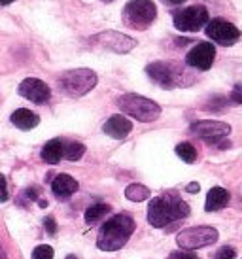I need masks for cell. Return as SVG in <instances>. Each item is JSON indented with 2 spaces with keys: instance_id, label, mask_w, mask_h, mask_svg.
I'll return each mask as SVG.
<instances>
[{
  "instance_id": "cell-1",
  "label": "cell",
  "mask_w": 242,
  "mask_h": 259,
  "mask_svg": "<svg viewBox=\"0 0 242 259\" xmlns=\"http://www.w3.org/2000/svg\"><path fill=\"white\" fill-rule=\"evenodd\" d=\"M189 204L180 197L176 191H167L161 197L150 201L148 206V222L153 227H167L169 223L184 220L189 216Z\"/></svg>"
},
{
  "instance_id": "cell-2",
  "label": "cell",
  "mask_w": 242,
  "mask_h": 259,
  "mask_svg": "<svg viewBox=\"0 0 242 259\" xmlns=\"http://www.w3.org/2000/svg\"><path fill=\"white\" fill-rule=\"evenodd\" d=\"M135 229H136V223L131 214H127V212L115 214V216H112L100 227L97 246H99L102 252L121 250L129 242V238L133 237Z\"/></svg>"
},
{
  "instance_id": "cell-3",
  "label": "cell",
  "mask_w": 242,
  "mask_h": 259,
  "mask_svg": "<svg viewBox=\"0 0 242 259\" xmlns=\"http://www.w3.org/2000/svg\"><path fill=\"white\" fill-rule=\"evenodd\" d=\"M146 74L150 76L155 83H159L165 89H174V87L189 85L193 79L191 74H187L178 63H167V61H157L146 66Z\"/></svg>"
},
{
  "instance_id": "cell-4",
  "label": "cell",
  "mask_w": 242,
  "mask_h": 259,
  "mask_svg": "<svg viewBox=\"0 0 242 259\" xmlns=\"http://www.w3.org/2000/svg\"><path fill=\"white\" fill-rule=\"evenodd\" d=\"M117 106H119L123 114L131 115V117H135V119L142 123L155 121L157 117L161 115V106L157 102L135 93L121 95L119 99H117Z\"/></svg>"
},
{
  "instance_id": "cell-5",
  "label": "cell",
  "mask_w": 242,
  "mask_h": 259,
  "mask_svg": "<svg viewBox=\"0 0 242 259\" xmlns=\"http://www.w3.org/2000/svg\"><path fill=\"white\" fill-rule=\"evenodd\" d=\"M157 17V8L151 0H131L123 8V23L135 30L148 29Z\"/></svg>"
},
{
  "instance_id": "cell-6",
  "label": "cell",
  "mask_w": 242,
  "mask_h": 259,
  "mask_svg": "<svg viewBox=\"0 0 242 259\" xmlns=\"http://www.w3.org/2000/svg\"><path fill=\"white\" fill-rule=\"evenodd\" d=\"M97 74L89 70V68H74L64 72L59 78V85L66 95L70 97H84L86 93H89L93 87L97 85Z\"/></svg>"
},
{
  "instance_id": "cell-7",
  "label": "cell",
  "mask_w": 242,
  "mask_h": 259,
  "mask_svg": "<svg viewBox=\"0 0 242 259\" xmlns=\"http://www.w3.org/2000/svg\"><path fill=\"white\" fill-rule=\"evenodd\" d=\"M218 240V231L208 225H199V227H189L178 233L176 242L182 250H199L205 246H212Z\"/></svg>"
},
{
  "instance_id": "cell-8",
  "label": "cell",
  "mask_w": 242,
  "mask_h": 259,
  "mask_svg": "<svg viewBox=\"0 0 242 259\" xmlns=\"http://www.w3.org/2000/svg\"><path fill=\"white\" fill-rule=\"evenodd\" d=\"M174 27L180 32H197L208 23V10L205 6H189L172 14Z\"/></svg>"
},
{
  "instance_id": "cell-9",
  "label": "cell",
  "mask_w": 242,
  "mask_h": 259,
  "mask_svg": "<svg viewBox=\"0 0 242 259\" xmlns=\"http://www.w3.org/2000/svg\"><path fill=\"white\" fill-rule=\"evenodd\" d=\"M207 36L216 44L229 48L240 40V30L236 29L233 23H229L227 19L216 17V19L207 23Z\"/></svg>"
},
{
  "instance_id": "cell-10",
  "label": "cell",
  "mask_w": 242,
  "mask_h": 259,
  "mask_svg": "<svg viewBox=\"0 0 242 259\" xmlns=\"http://www.w3.org/2000/svg\"><path fill=\"white\" fill-rule=\"evenodd\" d=\"M91 42L99 44L100 48L114 51V53H129L131 50L136 48L135 38L127 36L123 32H117V30H104V32H100L97 36H93Z\"/></svg>"
},
{
  "instance_id": "cell-11",
  "label": "cell",
  "mask_w": 242,
  "mask_h": 259,
  "mask_svg": "<svg viewBox=\"0 0 242 259\" xmlns=\"http://www.w3.org/2000/svg\"><path fill=\"white\" fill-rule=\"evenodd\" d=\"M17 93L21 95V97H25L27 101L34 102V104H46L51 97V89L46 81H42V79L27 78L19 83Z\"/></svg>"
},
{
  "instance_id": "cell-12",
  "label": "cell",
  "mask_w": 242,
  "mask_h": 259,
  "mask_svg": "<svg viewBox=\"0 0 242 259\" xmlns=\"http://www.w3.org/2000/svg\"><path fill=\"white\" fill-rule=\"evenodd\" d=\"M216 59V48L210 42H199L185 55V63L197 70H210Z\"/></svg>"
},
{
  "instance_id": "cell-13",
  "label": "cell",
  "mask_w": 242,
  "mask_h": 259,
  "mask_svg": "<svg viewBox=\"0 0 242 259\" xmlns=\"http://www.w3.org/2000/svg\"><path fill=\"white\" fill-rule=\"evenodd\" d=\"M191 133L195 137L207 140L210 144H214L216 140L227 137L231 133V125L223 121H212V119H205V121H195L191 125Z\"/></svg>"
},
{
  "instance_id": "cell-14",
  "label": "cell",
  "mask_w": 242,
  "mask_h": 259,
  "mask_svg": "<svg viewBox=\"0 0 242 259\" xmlns=\"http://www.w3.org/2000/svg\"><path fill=\"white\" fill-rule=\"evenodd\" d=\"M102 131L106 133L108 137L117 138V140H123V138L129 137V133L133 131V123L129 121L125 115H112L106 123Z\"/></svg>"
},
{
  "instance_id": "cell-15",
  "label": "cell",
  "mask_w": 242,
  "mask_h": 259,
  "mask_svg": "<svg viewBox=\"0 0 242 259\" xmlns=\"http://www.w3.org/2000/svg\"><path fill=\"white\" fill-rule=\"evenodd\" d=\"M231 201V195L227 189L223 187H212L207 193V202H205V210L207 212H216V210L225 208Z\"/></svg>"
},
{
  "instance_id": "cell-16",
  "label": "cell",
  "mask_w": 242,
  "mask_h": 259,
  "mask_svg": "<svg viewBox=\"0 0 242 259\" xmlns=\"http://www.w3.org/2000/svg\"><path fill=\"white\" fill-rule=\"evenodd\" d=\"M78 187H79L78 182L74 180L72 176H68V174H59L57 178L53 180V184H51V191L57 195L59 199H66L72 193H76Z\"/></svg>"
},
{
  "instance_id": "cell-17",
  "label": "cell",
  "mask_w": 242,
  "mask_h": 259,
  "mask_svg": "<svg viewBox=\"0 0 242 259\" xmlns=\"http://www.w3.org/2000/svg\"><path fill=\"white\" fill-rule=\"evenodd\" d=\"M10 121L14 123L17 129L30 131V129H34L36 125L40 123V117H38L34 112H30V110L19 108V110H15L14 114L10 115Z\"/></svg>"
},
{
  "instance_id": "cell-18",
  "label": "cell",
  "mask_w": 242,
  "mask_h": 259,
  "mask_svg": "<svg viewBox=\"0 0 242 259\" xmlns=\"http://www.w3.org/2000/svg\"><path fill=\"white\" fill-rule=\"evenodd\" d=\"M63 159V140L61 138H53L42 148V161L48 165H57Z\"/></svg>"
},
{
  "instance_id": "cell-19",
  "label": "cell",
  "mask_w": 242,
  "mask_h": 259,
  "mask_svg": "<svg viewBox=\"0 0 242 259\" xmlns=\"http://www.w3.org/2000/svg\"><path fill=\"white\" fill-rule=\"evenodd\" d=\"M112 212V206L110 204H106V202H97V204H93V206H89V208L86 210V222L89 223V225H93V223L100 222L104 216H108Z\"/></svg>"
},
{
  "instance_id": "cell-20",
  "label": "cell",
  "mask_w": 242,
  "mask_h": 259,
  "mask_svg": "<svg viewBox=\"0 0 242 259\" xmlns=\"http://www.w3.org/2000/svg\"><path fill=\"white\" fill-rule=\"evenodd\" d=\"M84 153H86V146L82 144V142H76V140L64 142L63 140V159L78 161V159L84 157Z\"/></svg>"
},
{
  "instance_id": "cell-21",
  "label": "cell",
  "mask_w": 242,
  "mask_h": 259,
  "mask_svg": "<svg viewBox=\"0 0 242 259\" xmlns=\"http://www.w3.org/2000/svg\"><path fill=\"white\" fill-rule=\"evenodd\" d=\"M125 197L133 202H142L150 197V189L146 186H142V184H131L125 189Z\"/></svg>"
},
{
  "instance_id": "cell-22",
  "label": "cell",
  "mask_w": 242,
  "mask_h": 259,
  "mask_svg": "<svg viewBox=\"0 0 242 259\" xmlns=\"http://www.w3.org/2000/svg\"><path fill=\"white\" fill-rule=\"evenodd\" d=\"M176 155L185 163H195L197 161V150L189 142H182V144L176 146Z\"/></svg>"
},
{
  "instance_id": "cell-23",
  "label": "cell",
  "mask_w": 242,
  "mask_h": 259,
  "mask_svg": "<svg viewBox=\"0 0 242 259\" xmlns=\"http://www.w3.org/2000/svg\"><path fill=\"white\" fill-rule=\"evenodd\" d=\"M32 259H53V248L48 244H40L32 250Z\"/></svg>"
},
{
  "instance_id": "cell-24",
  "label": "cell",
  "mask_w": 242,
  "mask_h": 259,
  "mask_svg": "<svg viewBox=\"0 0 242 259\" xmlns=\"http://www.w3.org/2000/svg\"><path fill=\"white\" fill-rule=\"evenodd\" d=\"M235 255H236V250L233 246H221L220 250L216 252L214 259H235Z\"/></svg>"
},
{
  "instance_id": "cell-25",
  "label": "cell",
  "mask_w": 242,
  "mask_h": 259,
  "mask_svg": "<svg viewBox=\"0 0 242 259\" xmlns=\"http://www.w3.org/2000/svg\"><path fill=\"white\" fill-rule=\"evenodd\" d=\"M44 227L48 231V235H55V233H57V223H55V220L51 216H48L44 220Z\"/></svg>"
},
{
  "instance_id": "cell-26",
  "label": "cell",
  "mask_w": 242,
  "mask_h": 259,
  "mask_svg": "<svg viewBox=\"0 0 242 259\" xmlns=\"http://www.w3.org/2000/svg\"><path fill=\"white\" fill-rule=\"evenodd\" d=\"M8 201V182L4 178V174H0V202Z\"/></svg>"
},
{
  "instance_id": "cell-27",
  "label": "cell",
  "mask_w": 242,
  "mask_h": 259,
  "mask_svg": "<svg viewBox=\"0 0 242 259\" xmlns=\"http://www.w3.org/2000/svg\"><path fill=\"white\" fill-rule=\"evenodd\" d=\"M231 101L242 104V85H235L231 91Z\"/></svg>"
},
{
  "instance_id": "cell-28",
  "label": "cell",
  "mask_w": 242,
  "mask_h": 259,
  "mask_svg": "<svg viewBox=\"0 0 242 259\" xmlns=\"http://www.w3.org/2000/svg\"><path fill=\"white\" fill-rule=\"evenodd\" d=\"M187 191H191V193H197V191H199V184H197V182H191V184L187 186Z\"/></svg>"
},
{
  "instance_id": "cell-29",
  "label": "cell",
  "mask_w": 242,
  "mask_h": 259,
  "mask_svg": "<svg viewBox=\"0 0 242 259\" xmlns=\"http://www.w3.org/2000/svg\"><path fill=\"white\" fill-rule=\"evenodd\" d=\"M15 0H0V6H8V4H12Z\"/></svg>"
},
{
  "instance_id": "cell-30",
  "label": "cell",
  "mask_w": 242,
  "mask_h": 259,
  "mask_svg": "<svg viewBox=\"0 0 242 259\" xmlns=\"http://www.w3.org/2000/svg\"><path fill=\"white\" fill-rule=\"evenodd\" d=\"M0 259H8V255H6V252H4V248L0 246Z\"/></svg>"
},
{
  "instance_id": "cell-31",
  "label": "cell",
  "mask_w": 242,
  "mask_h": 259,
  "mask_svg": "<svg viewBox=\"0 0 242 259\" xmlns=\"http://www.w3.org/2000/svg\"><path fill=\"white\" fill-rule=\"evenodd\" d=\"M167 2H169V4H184L185 0H167Z\"/></svg>"
},
{
  "instance_id": "cell-32",
  "label": "cell",
  "mask_w": 242,
  "mask_h": 259,
  "mask_svg": "<svg viewBox=\"0 0 242 259\" xmlns=\"http://www.w3.org/2000/svg\"><path fill=\"white\" fill-rule=\"evenodd\" d=\"M176 259H197L195 255H178Z\"/></svg>"
},
{
  "instance_id": "cell-33",
  "label": "cell",
  "mask_w": 242,
  "mask_h": 259,
  "mask_svg": "<svg viewBox=\"0 0 242 259\" xmlns=\"http://www.w3.org/2000/svg\"><path fill=\"white\" fill-rule=\"evenodd\" d=\"M102 2H106V4H108V2H114V0H102Z\"/></svg>"
},
{
  "instance_id": "cell-34",
  "label": "cell",
  "mask_w": 242,
  "mask_h": 259,
  "mask_svg": "<svg viewBox=\"0 0 242 259\" xmlns=\"http://www.w3.org/2000/svg\"><path fill=\"white\" fill-rule=\"evenodd\" d=\"M66 259H76V257H74V255H70V257H66Z\"/></svg>"
}]
</instances>
